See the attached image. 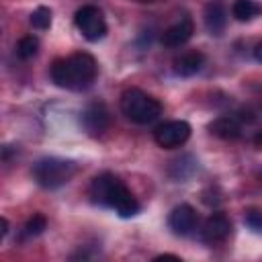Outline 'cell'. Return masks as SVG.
<instances>
[{
    "mask_svg": "<svg viewBox=\"0 0 262 262\" xmlns=\"http://www.w3.org/2000/svg\"><path fill=\"white\" fill-rule=\"evenodd\" d=\"M88 194H90L92 203L113 209L119 217H133L141 209L139 201L127 188V184L111 172H104V174H98L96 178H92V182L88 186Z\"/></svg>",
    "mask_w": 262,
    "mask_h": 262,
    "instance_id": "1",
    "label": "cell"
},
{
    "mask_svg": "<svg viewBox=\"0 0 262 262\" xmlns=\"http://www.w3.org/2000/svg\"><path fill=\"white\" fill-rule=\"evenodd\" d=\"M49 74H51V80L59 88H66L72 92H82L94 84L98 66L90 53L80 51V53H72L68 57L55 59L51 63Z\"/></svg>",
    "mask_w": 262,
    "mask_h": 262,
    "instance_id": "2",
    "label": "cell"
},
{
    "mask_svg": "<svg viewBox=\"0 0 262 262\" xmlns=\"http://www.w3.org/2000/svg\"><path fill=\"white\" fill-rule=\"evenodd\" d=\"M121 111L131 123L149 125L162 115V104L151 94L139 88H129L121 94Z\"/></svg>",
    "mask_w": 262,
    "mask_h": 262,
    "instance_id": "3",
    "label": "cell"
},
{
    "mask_svg": "<svg viewBox=\"0 0 262 262\" xmlns=\"http://www.w3.org/2000/svg\"><path fill=\"white\" fill-rule=\"evenodd\" d=\"M78 172V164L63 158H41L33 164V178L39 186L53 190L63 186Z\"/></svg>",
    "mask_w": 262,
    "mask_h": 262,
    "instance_id": "4",
    "label": "cell"
},
{
    "mask_svg": "<svg viewBox=\"0 0 262 262\" xmlns=\"http://www.w3.org/2000/svg\"><path fill=\"white\" fill-rule=\"evenodd\" d=\"M74 23H76V29L82 33V37L90 43H96L106 35V20L98 6L86 4L78 8L74 14Z\"/></svg>",
    "mask_w": 262,
    "mask_h": 262,
    "instance_id": "5",
    "label": "cell"
},
{
    "mask_svg": "<svg viewBox=\"0 0 262 262\" xmlns=\"http://www.w3.org/2000/svg\"><path fill=\"white\" fill-rule=\"evenodd\" d=\"M190 137V125L186 121H168L156 127L154 141L164 149H174L186 143Z\"/></svg>",
    "mask_w": 262,
    "mask_h": 262,
    "instance_id": "6",
    "label": "cell"
},
{
    "mask_svg": "<svg viewBox=\"0 0 262 262\" xmlns=\"http://www.w3.org/2000/svg\"><path fill=\"white\" fill-rule=\"evenodd\" d=\"M80 123L88 135H102L111 125V113L104 102H92L82 111Z\"/></svg>",
    "mask_w": 262,
    "mask_h": 262,
    "instance_id": "7",
    "label": "cell"
},
{
    "mask_svg": "<svg viewBox=\"0 0 262 262\" xmlns=\"http://www.w3.org/2000/svg\"><path fill=\"white\" fill-rule=\"evenodd\" d=\"M229 235H231V221H229V217L225 213H213L203 223L201 239L205 244H209V246L223 244Z\"/></svg>",
    "mask_w": 262,
    "mask_h": 262,
    "instance_id": "8",
    "label": "cell"
},
{
    "mask_svg": "<svg viewBox=\"0 0 262 262\" xmlns=\"http://www.w3.org/2000/svg\"><path fill=\"white\" fill-rule=\"evenodd\" d=\"M168 225L176 235H190L199 225V215L190 205L182 203L172 209L168 217Z\"/></svg>",
    "mask_w": 262,
    "mask_h": 262,
    "instance_id": "9",
    "label": "cell"
},
{
    "mask_svg": "<svg viewBox=\"0 0 262 262\" xmlns=\"http://www.w3.org/2000/svg\"><path fill=\"white\" fill-rule=\"evenodd\" d=\"M194 33V23L190 16H182L180 20H176L174 25H170L164 33H162V43L166 47H180L184 45Z\"/></svg>",
    "mask_w": 262,
    "mask_h": 262,
    "instance_id": "10",
    "label": "cell"
},
{
    "mask_svg": "<svg viewBox=\"0 0 262 262\" xmlns=\"http://www.w3.org/2000/svg\"><path fill=\"white\" fill-rule=\"evenodd\" d=\"M203 20H205V27L211 35L219 37L223 31H225V25H227V10L225 6L219 2V0H213L205 6V12H203Z\"/></svg>",
    "mask_w": 262,
    "mask_h": 262,
    "instance_id": "11",
    "label": "cell"
},
{
    "mask_svg": "<svg viewBox=\"0 0 262 262\" xmlns=\"http://www.w3.org/2000/svg\"><path fill=\"white\" fill-rule=\"evenodd\" d=\"M203 63H205V55L201 51H188L172 61V70L176 76H194L196 72H201Z\"/></svg>",
    "mask_w": 262,
    "mask_h": 262,
    "instance_id": "12",
    "label": "cell"
},
{
    "mask_svg": "<svg viewBox=\"0 0 262 262\" xmlns=\"http://www.w3.org/2000/svg\"><path fill=\"white\" fill-rule=\"evenodd\" d=\"M209 131L225 141H233L242 135V123L235 117H219L209 125Z\"/></svg>",
    "mask_w": 262,
    "mask_h": 262,
    "instance_id": "13",
    "label": "cell"
},
{
    "mask_svg": "<svg viewBox=\"0 0 262 262\" xmlns=\"http://www.w3.org/2000/svg\"><path fill=\"white\" fill-rule=\"evenodd\" d=\"M231 14L239 23H248V20H254L256 16L262 14V6L256 0H235L231 6Z\"/></svg>",
    "mask_w": 262,
    "mask_h": 262,
    "instance_id": "14",
    "label": "cell"
},
{
    "mask_svg": "<svg viewBox=\"0 0 262 262\" xmlns=\"http://www.w3.org/2000/svg\"><path fill=\"white\" fill-rule=\"evenodd\" d=\"M37 51H39V39L37 37L25 35V37L18 39V43H16V55L20 59H33L37 55Z\"/></svg>",
    "mask_w": 262,
    "mask_h": 262,
    "instance_id": "15",
    "label": "cell"
},
{
    "mask_svg": "<svg viewBox=\"0 0 262 262\" xmlns=\"http://www.w3.org/2000/svg\"><path fill=\"white\" fill-rule=\"evenodd\" d=\"M45 227H47V219H45L41 213H35V215L29 217V221L25 223V227H23V237H25V239L37 237V235H41V233L45 231Z\"/></svg>",
    "mask_w": 262,
    "mask_h": 262,
    "instance_id": "16",
    "label": "cell"
},
{
    "mask_svg": "<svg viewBox=\"0 0 262 262\" xmlns=\"http://www.w3.org/2000/svg\"><path fill=\"white\" fill-rule=\"evenodd\" d=\"M31 25L35 27V29H39V31H45V29H49L51 27V8H47V6H39V8H35L33 12H31Z\"/></svg>",
    "mask_w": 262,
    "mask_h": 262,
    "instance_id": "17",
    "label": "cell"
},
{
    "mask_svg": "<svg viewBox=\"0 0 262 262\" xmlns=\"http://www.w3.org/2000/svg\"><path fill=\"white\" fill-rule=\"evenodd\" d=\"M248 223H250L252 227H256V229H262V215H260V213H250Z\"/></svg>",
    "mask_w": 262,
    "mask_h": 262,
    "instance_id": "18",
    "label": "cell"
},
{
    "mask_svg": "<svg viewBox=\"0 0 262 262\" xmlns=\"http://www.w3.org/2000/svg\"><path fill=\"white\" fill-rule=\"evenodd\" d=\"M254 57H256V61L262 63V41H258V43L254 45Z\"/></svg>",
    "mask_w": 262,
    "mask_h": 262,
    "instance_id": "19",
    "label": "cell"
},
{
    "mask_svg": "<svg viewBox=\"0 0 262 262\" xmlns=\"http://www.w3.org/2000/svg\"><path fill=\"white\" fill-rule=\"evenodd\" d=\"M254 145H256V147H260V149H262V131H258V133H256V135H254Z\"/></svg>",
    "mask_w": 262,
    "mask_h": 262,
    "instance_id": "20",
    "label": "cell"
},
{
    "mask_svg": "<svg viewBox=\"0 0 262 262\" xmlns=\"http://www.w3.org/2000/svg\"><path fill=\"white\" fill-rule=\"evenodd\" d=\"M0 223H2V235H6L8 233V221H6V217H2Z\"/></svg>",
    "mask_w": 262,
    "mask_h": 262,
    "instance_id": "21",
    "label": "cell"
},
{
    "mask_svg": "<svg viewBox=\"0 0 262 262\" xmlns=\"http://www.w3.org/2000/svg\"><path fill=\"white\" fill-rule=\"evenodd\" d=\"M135 2H139V4H156L160 0H135Z\"/></svg>",
    "mask_w": 262,
    "mask_h": 262,
    "instance_id": "22",
    "label": "cell"
}]
</instances>
